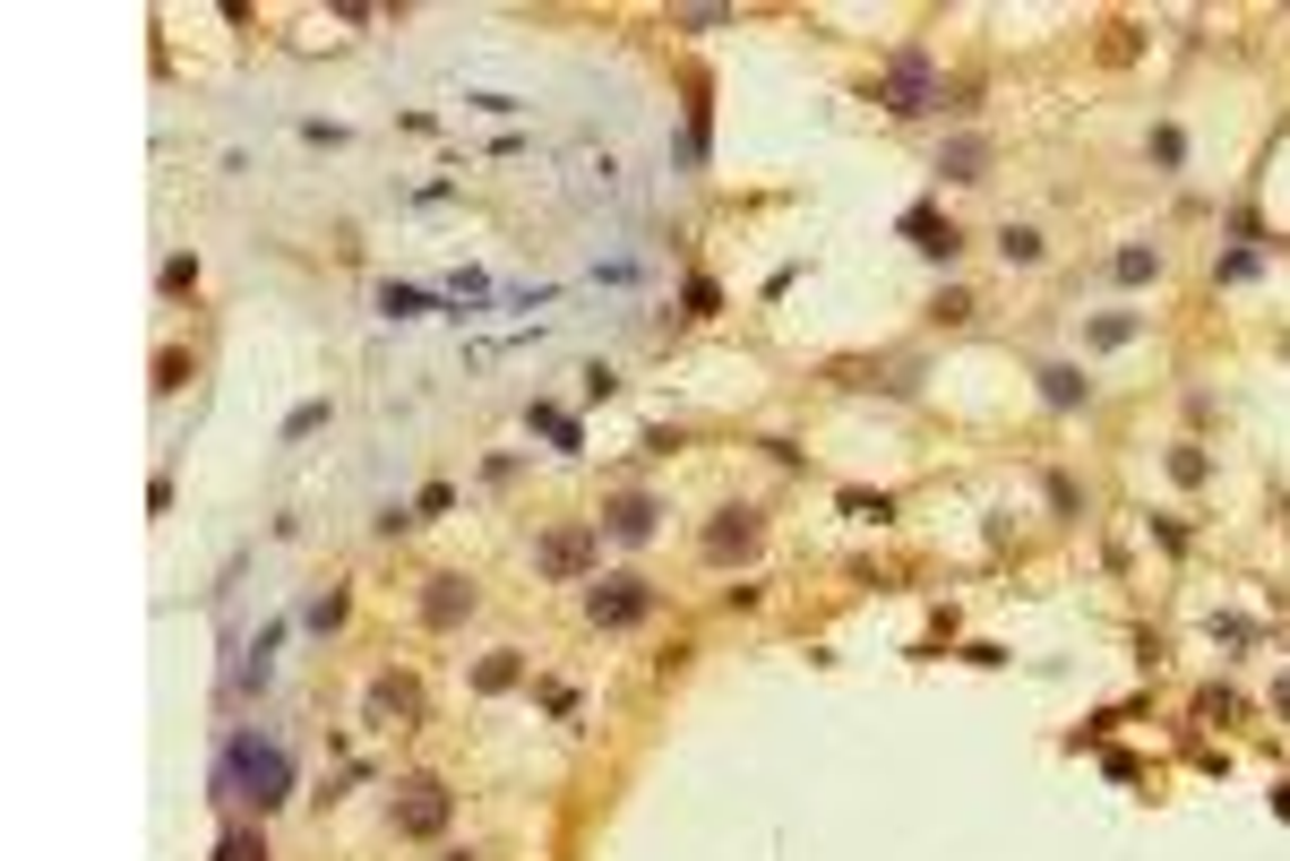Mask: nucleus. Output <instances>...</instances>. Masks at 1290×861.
<instances>
[{"label": "nucleus", "instance_id": "obj_9", "mask_svg": "<svg viewBox=\"0 0 1290 861\" xmlns=\"http://www.w3.org/2000/svg\"><path fill=\"white\" fill-rule=\"evenodd\" d=\"M937 172H946V181H981V172H990V138H955V147L937 156Z\"/></svg>", "mask_w": 1290, "mask_h": 861}, {"label": "nucleus", "instance_id": "obj_16", "mask_svg": "<svg viewBox=\"0 0 1290 861\" xmlns=\"http://www.w3.org/2000/svg\"><path fill=\"white\" fill-rule=\"evenodd\" d=\"M516 672H525V663H516V655H490V663H483V672H474V681H483V690H508V681H516Z\"/></svg>", "mask_w": 1290, "mask_h": 861}, {"label": "nucleus", "instance_id": "obj_1", "mask_svg": "<svg viewBox=\"0 0 1290 861\" xmlns=\"http://www.w3.org/2000/svg\"><path fill=\"white\" fill-rule=\"evenodd\" d=\"M216 793H241V801H258V810H276V801L292 793V759L276 750V741L241 732V741L225 750V766H216Z\"/></svg>", "mask_w": 1290, "mask_h": 861}, {"label": "nucleus", "instance_id": "obj_3", "mask_svg": "<svg viewBox=\"0 0 1290 861\" xmlns=\"http://www.w3.org/2000/svg\"><path fill=\"white\" fill-rule=\"evenodd\" d=\"M594 543H603L594 526H559V534L534 543V568H543V577H585V568H594Z\"/></svg>", "mask_w": 1290, "mask_h": 861}, {"label": "nucleus", "instance_id": "obj_5", "mask_svg": "<svg viewBox=\"0 0 1290 861\" xmlns=\"http://www.w3.org/2000/svg\"><path fill=\"white\" fill-rule=\"evenodd\" d=\"M396 828H405V835H439V828H448V784L414 775V784L396 793Z\"/></svg>", "mask_w": 1290, "mask_h": 861}, {"label": "nucleus", "instance_id": "obj_11", "mask_svg": "<svg viewBox=\"0 0 1290 861\" xmlns=\"http://www.w3.org/2000/svg\"><path fill=\"white\" fill-rule=\"evenodd\" d=\"M379 310H387V319H421V310H439V301L414 294V285H379Z\"/></svg>", "mask_w": 1290, "mask_h": 861}, {"label": "nucleus", "instance_id": "obj_19", "mask_svg": "<svg viewBox=\"0 0 1290 861\" xmlns=\"http://www.w3.org/2000/svg\"><path fill=\"white\" fill-rule=\"evenodd\" d=\"M1273 810H1282V819H1290V784H1282V793H1273Z\"/></svg>", "mask_w": 1290, "mask_h": 861}, {"label": "nucleus", "instance_id": "obj_4", "mask_svg": "<svg viewBox=\"0 0 1290 861\" xmlns=\"http://www.w3.org/2000/svg\"><path fill=\"white\" fill-rule=\"evenodd\" d=\"M585 612H594L603 630H628V621H645V612H654V595H645V577H603V586L585 595Z\"/></svg>", "mask_w": 1290, "mask_h": 861}, {"label": "nucleus", "instance_id": "obj_15", "mask_svg": "<svg viewBox=\"0 0 1290 861\" xmlns=\"http://www.w3.org/2000/svg\"><path fill=\"white\" fill-rule=\"evenodd\" d=\"M534 430H543V439H559V448H577V423H568L559 405H534Z\"/></svg>", "mask_w": 1290, "mask_h": 861}, {"label": "nucleus", "instance_id": "obj_7", "mask_svg": "<svg viewBox=\"0 0 1290 861\" xmlns=\"http://www.w3.org/2000/svg\"><path fill=\"white\" fill-rule=\"evenodd\" d=\"M361 715H370V724H414V715H421V690H414V681H396V672H379V681H370V697H361Z\"/></svg>", "mask_w": 1290, "mask_h": 861}, {"label": "nucleus", "instance_id": "obj_14", "mask_svg": "<svg viewBox=\"0 0 1290 861\" xmlns=\"http://www.w3.org/2000/svg\"><path fill=\"white\" fill-rule=\"evenodd\" d=\"M1041 397H1050V405H1084V379H1075V370H1041Z\"/></svg>", "mask_w": 1290, "mask_h": 861}, {"label": "nucleus", "instance_id": "obj_18", "mask_svg": "<svg viewBox=\"0 0 1290 861\" xmlns=\"http://www.w3.org/2000/svg\"><path fill=\"white\" fill-rule=\"evenodd\" d=\"M1153 267H1161L1153 250H1119V276H1128V285H1144V276H1153Z\"/></svg>", "mask_w": 1290, "mask_h": 861}, {"label": "nucleus", "instance_id": "obj_17", "mask_svg": "<svg viewBox=\"0 0 1290 861\" xmlns=\"http://www.w3.org/2000/svg\"><path fill=\"white\" fill-rule=\"evenodd\" d=\"M216 861H258V835H250V828H232L225 844H216Z\"/></svg>", "mask_w": 1290, "mask_h": 861}, {"label": "nucleus", "instance_id": "obj_12", "mask_svg": "<svg viewBox=\"0 0 1290 861\" xmlns=\"http://www.w3.org/2000/svg\"><path fill=\"white\" fill-rule=\"evenodd\" d=\"M999 259H1006V267H1032V259H1041V232H1032V225H1006V232H999Z\"/></svg>", "mask_w": 1290, "mask_h": 861}, {"label": "nucleus", "instance_id": "obj_8", "mask_svg": "<svg viewBox=\"0 0 1290 861\" xmlns=\"http://www.w3.org/2000/svg\"><path fill=\"white\" fill-rule=\"evenodd\" d=\"M465 612H474V586H465V577H430V595H421V621H430V630H456Z\"/></svg>", "mask_w": 1290, "mask_h": 861}, {"label": "nucleus", "instance_id": "obj_2", "mask_svg": "<svg viewBox=\"0 0 1290 861\" xmlns=\"http://www.w3.org/2000/svg\"><path fill=\"white\" fill-rule=\"evenodd\" d=\"M930 103H946V87L930 78V61H921V52H895V69H886V112H930Z\"/></svg>", "mask_w": 1290, "mask_h": 861}, {"label": "nucleus", "instance_id": "obj_13", "mask_svg": "<svg viewBox=\"0 0 1290 861\" xmlns=\"http://www.w3.org/2000/svg\"><path fill=\"white\" fill-rule=\"evenodd\" d=\"M912 232H921V250H930V259H955V250H964V241H955V225H937V216H912Z\"/></svg>", "mask_w": 1290, "mask_h": 861}, {"label": "nucleus", "instance_id": "obj_6", "mask_svg": "<svg viewBox=\"0 0 1290 861\" xmlns=\"http://www.w3.org/2000/svg\"><path fill=\"white\" fill-rule=\"evenodd\" d=\"M757 534H766V526H757V508H723V517L706 526V561H748Z\"/></svg>", "mask_w": 1290, "mask_h": 861}, {"label": "nucleus", "instance_id": "obj_10", "mask_svg": "<svg viewBox=\"0 0 1290 861\" xmlns=\"http://www.w3.org/2000/svg\"><path fill=\"white\" fill-rule=\"evenodd\" d=\"M603 526H612L619 543H645V534H654V499H612V517H603Z\"/></svg>", "mask_w": 1290, "mask_h": 861}]
</instances>
